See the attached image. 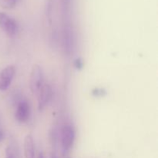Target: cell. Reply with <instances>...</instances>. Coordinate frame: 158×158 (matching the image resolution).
Instances as JSON below:
<instances>
[{
    "label": "cell",
    "mask_w": 158,
    "mask_h": 158,
    "mask_svg": "<svg viewBox=\"0 0 158 158\" xmlns=\"http://www.w3.org/2000/svg\"><path fill=\"white\" fill-rule=\"evenodd\" d=\"M64 45L65 49L69 53L73 49V32L69 27H66L64 30Z\"/></svg>",
    "instance_id": "8"
},
{
    "label": "cell",
    "mask_w": 158,
    "mask_h": 158,
    "mask_svg": "<svg viewBox=\"0 0 158 158\" xmlns=\"http://www.w3.org/2000/svg\"><path fill=\"white\" fill-rule=\"evenodd\" d=\"M75 66L77 69H80L83 67V61H82L81 59H77L75 61Z\"/></svg>",
    "instance_id": "12"
},
{
    "label": "cell",
    "mask_w": 158,
    "mask_h": 158,
    "mask_svg": "<svg viewBox=\"0 0 158 158\" xmlns=\"http://www.w3.org/2000/svg\"><path fill=\"white\" fill-rule=\"evenodd\" d=\"M51 158H56V157L55 155H52L51 156Z\"/></svg>",
    "instance_id": "16"
},
{
    "label": "cell",
    "mask_w": 158,
    "mask_h": 158,
    "mask_svg": "<svg viewBox=\"0 0 158 158\" xmlns=\"http://www.w3.org/2000/svg\"><path fill=\"white\" fill-rule=\"evenodd\" d=\"M37 100H38V108L40 110L44 109L47 104L52 96V89L49 84L43 83L40 89L36 94Z\"/></svg>",
    "instance_id": "5"
},
{
    "label": "cell",
    "mask_w": 158,
    "mask_h": 158,
    "mask_svg": "<svg viewBox=\"0 0 158 158\" xmlns=\"http://www.w3.org/2000/svg\"><path fill=\"white\" fill-rule=\"evenodd\" d=\"M15 74V67L9 65L0 72V90H7L12 83Z\"/></svg>",
    "instance_id": "3"
},
{
    "label": "cell",
    "mask_w": 158,
    "mask_h": 158,
    "mask_svg": "<svg viewBox=\"0 0 158 158\" xmlns=\"http://www.w3.org/2000/svg\"><path fill=\"white\" fill-rule=\"evenodd\" d=\"M24 155L26 158H35V143L31 134H27L24 138Z\"/></svg>",
    "instance_id": "7"
},
{
    "label": "cell",
    "mask_w": 158,
    "mask_h": 158,
    "mask_svg": "<svg viewBox=\"0 0 158 158\" xmlns=\"http://www.w3.org/2000/svg\"><path fill=\"white\" fill-rule=\"evenodd\" d=\"M62 147L64 151H69L72 148L75 140V131L71 125L63 127L61 134Z\"/></svg>",
    "instance_id": "4"
},
{
    "label": "cell",
    "mask_w": 158,
    "mask_h": 158,
    "mask_svg": "<svg viewBox=\"0 0 158 158\" xmlns=\"http://www.w3.org/2000/svg\"><path fill=\"white\" fill-rule=\"evenodd\" d=\"M0 28L9 37H13L18 32L19 25L12 17L5 12H0Z\"/></svg>",
    "instance_id": "2"
},
{
    "label": "cell",
    "mask_w": 158,
    "mask_h": 158,
    "mask_svg": "<svg viewBox=\"0 0 158 158\" xmlns=\"http://www.w3.org/2000/svg\"><path fill=\"white\" fill-rule=\"evenodd\" d=\"M54 0H46V6H45V13H46V19L49 21V24L52 23V10H53Z\"/></svg>",
    "instance_id": "9"
},
{
    "label": "cell",
    "mask_w": 158,
    "mask_h": 158,
    "mask_svg": "<svg viewBox=\"0 0 158 158\" xmlns=\"http://www.w3.org/2000/svg\"><path fill=\"white\" fill-rule=\"evenodd\" d=\"M6 158H17L15 157V152H14V151L12 150V148H11V147H9V148L6 149Z\"/></svg>",
    "instance_id": "11"
},
{
    "label": "cell",
    "mask_w": 158,
    "mask_h": 158,
    "mask_svg": "<svg viewBox=\"0 0 158 158\" xmlns=\"http://www.w3.org/2000/svg\"><path fill=\"white\" fill-rule=\"evenodd\" d=\"M43 84V73L41 66L38 64H35L32 68L29 77V88L31 92L36 95L37 92L42 85Z\"/></svg>",
    "instance_id": "1"
},
{
    "label": "cell",
    "mask_w": 158,
    "mask_h": 158,
    "mask_svg": "<svg viewBox=\"0 0 158 158\" xmlns=\"http://www.w3.org/2000/svg\"><path fill=\"white\" fill-rule=\"evenodd\" d=\"M37 158H45L44 155H43V152H39L38 156H37Z\"/></svg>",
    "instance_id": "14"
},
{
    "label": "cell",
    "mask_w": 158,
    "mask_h": 158,
    "mask_svg": "<svg viewBox=\"0 0 158 158\" xmlns=\"http://www.w3.org/2000/svg\"><path fill=\"white\" fill-rule=\"evenodd\" d=\"M69 1H70V0H63V3H64V5H65V6H68V5H69Z\"/></svg>",
    "instance_id": "15"
},
{
    "label": "cell",
    "mask_w": 158,
    "mask_h": 158,
    "mask_svg": "<svg viewBox=\"0 0 158 158\" xmlns=\"http://www.w3.org/2000/svg\"><path fill=\"white\" fill-rule=\"evenodd\" d=\"M30 117V106L26 101H21L17 105L15 117L19 123H25Z\"/></svg>",
    "instance_id": "6"
},
{
    "label": "cell",
    "mask_w": 158,
    "mask_h": 158,
    "mask_svg": "<svg viewBox=\"0 0 158 158\" xmlns=\"http://www.w3.org/2000/svg\"><path fill=\"white\" fill-rule=\"evenodd\" d=\"M3 138H4V134H3V132L2 131L0 130V142L2 141Z\"/></svg>",
    "instance_id": "13"
},
{
    "label": "cell",
    "mask_w": 158,
    "mask_h": 158,
    "mask_svg": "<svg viewBox=\"0 0 158 158\" xmlns=\"http://www.w3.org/2000/svg\"><path fill=\"white\" fill-rule=\"evenodd\" d=\"M18 0H0V6L4 9H12L16 6Z\"/></svg>",
    "instance_id": "10"
}]
</instances>
